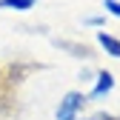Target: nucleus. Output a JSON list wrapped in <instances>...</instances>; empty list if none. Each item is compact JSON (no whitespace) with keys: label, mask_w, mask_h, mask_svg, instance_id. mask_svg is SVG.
<instances>
[{"label":"nucleus","mask_w":120,"mask_h":120,"mask_svg":"<svg viewBox=\"0 0 120 120\" xmlns=\"http://www.w3.org/2000/svg\"><path fill=\"white\" fill-rule=\"evenodd\" d=\"M86 103V97L80 92H69L57 106V120H77V109Z\"/></svg>","instance_id":"nucleus-1"},{"label":"nucleus","mask_w":120,"mask_h":120,"mask_svg":"<svg viewBox=\"0 0 120 120\" xmlns=\"http://www.w3.org/2000/svg\"><path fill=\"white\" fill-rule=\"evenodd\" d=\"M112 89H114V74H112V71H100L92 94H94V97H103V94H109Z\"/></svg>","instance_id":"nucleus-2"},{"label":"nucleus","mask_w":120,"mask_h":120,"mask_svg":"<svg viewBox=\"0 0 120 120\" xmlns=\"http://www.w3.org/2000/svg\"><path fill=\"white\" fill-rule=\"evenodd\" d=\"M97 43H100L112 57H120V40H117V37H112V34H106V32H97Z\"/></svg>","instance_id":"nucleus-3"},{"label":"nucleus","mask_w":120,"mask_h":120,"mask_svg":"<svg viewBox=\"0 0 120 120\" xmlns=\"http://www.w3.org/2000/svg\"><path fill=\"white\" fill-rule=\"evenodd\" d=\"M57 46L60 49H66V52H71L74 57H92V49H89V46H80V43H57Z\"/></svg>","instance_id":"nucleus-4"},{"label":"nucleus","mask_w":120,"mask_h":120,"mask_svg":"<svg viewBox=\"0 0 120 120\" xmlns=\"http://www.w3.org/2000/svg\"><path fill=\"white\" fill-rule=\"evenodd\" d=\"M32 6H34V0H0V9H14V11H26Z\"/></svg>","instance_id":"nucleus-5"},{"label":"nucleus","mask_w":120,"mask_h":120,"mask_svg":"<svg viewBox=\"0 0 120 120\" xmlns=\"http://www.w3.org/2000/svg\"><path fill=\"white\" fill-rule=\"evenodd\" d=\"M103 6H106V11H109V14H114V17H120V0H106Z\"/></svg>","instance_id":"nucleus-6"},{"label":"nucleus","mask_w":120,"mask_h":120,"mask_svg":"<svg viewBox=\"0 0 120 120\" xmlns=\"http://www.w3.org/2000/svg\"><path fill=\"white\" fill-rule=\"evenodd\" d=\"M83 120H120L114 114H106V112H100V114H92V117H83Z\"/></svg>","instance_id":"nucleus-7"}]
</instances>
